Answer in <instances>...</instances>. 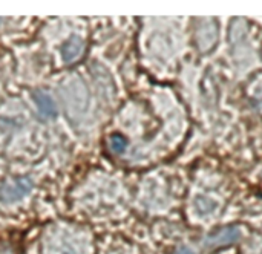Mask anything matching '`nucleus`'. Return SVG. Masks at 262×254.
Here are the masks:
<instances>
[{
    "label": "nucleus",
    "mask_w": 262,
    "mask_h": 254,
    "mask_svg": "<svg viewBox=\"0 0 262 254\" xmlns=\"http://www.w3.org/2000/svg\"><path fill=\"white\" fill-rule=\"evenodd\" d=\"M40 113L43 117H48V118H54L57 115V104L54 101V98L46 94V92H41V90H37L34 95H32Z\"/></svg>",
    "instance_id": "nucleus-3"
},
{
    "label": "nucleus",
    "mask_w": 262,
    "mask_h": 254,
    "mask_svg": "<svg viewBox=\"0 0 262 254\" xmlns=\"http://www.w3.org/2000/svg\"><path fill=\"white\" fill-rule=\"evenodd\" d=\"M109 146L115 153H123L127 149V141L121 135H112L109 140Z\"/></svg>",
    "instance_id": "nucleus-5"
},
{
    "label": "nucleus",
    "mask_w": 262,
    "mask_h": 254,
    "mask_svg": "<svg viewBox=\"0 0 262 254\" xmlns=\"http://www.w3.org/2000/svg\"><path fill=\"white\" fill-rule=\"evenodd\" d=\"M32 190V179L28 176L23 178H17L12 182L3 184L0 187V201L5 204L18 201L21 198H25L26 195H29V192Z\"/></svg>",
    "instance_id": "nucleus-1"
},
{
    "label": "nucleus",
    "mask_w": 262,
    "mask_h": 254,
    "mask_svg": "<svg viewBox=\"0 0 262 254\" xmlns=\"http://www.w3.org/2000/svg\"><path fill=\"white\" fill-rule=\"evenodd\" d=\"M241 239V232L236 227H226L221 228L212 235H209L206 238L204 245L207 248H220V247H226V245H232L235 242H238Z\"/></svg>",
    "instance_id": "nucleus-2"
},
{
    "label": "nucleus",
    "mask_w": 262,
    "mask_h": 254,
    "mask_svg": "<svg viewBox=\"0 0 262 254\" xmlns=\"http://www.w3.org/2000/svg\"><path fill=\"white\" fill-rule=\"evenodd\" d=\"M175 254H195L190 248H187V247H180L178 250H177V253Z\"/></svg>",
    "instance_id": "nucleus-6"
},
{
    "label": "nucleus",
    "mask_w": 262,
    "mask_h": 254,
    "mask_svg": "<svg viewBox=\"0 0 262 254\" xmlns=\"http://www.w3.org/2000/svg\"><path fill=\"white\" fill-rule=\"evenodd\" d=\"M83 48H84V43L81 38L78 37H72L69 38L63 46H61V57L66 63H71L74 60H77L81 52H83Z\"/></svg>",
    "instance_id": "nucleus-4"
}]
</instances>
